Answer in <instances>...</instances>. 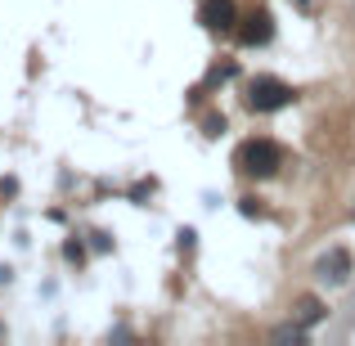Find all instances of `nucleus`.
<instances>
[{
	"mask_svg": "<svg viewBox=\"0 0 355 346\" xmlns=\"http://www.w3.org/2000/svg\"><path fill=\"white\" fill-rule=\"evenodd\" d=\"M279 166H284V148L275 139H248L239 148V171L248 175H275Z\"/></svg>",
	"mask_w": 355,
	"mask_h": 346,
	"instance_id": "nucleus-1",
	"label": "nucleus"
},
{
	"mask_svg": "<svg viewBox=\"0 0 355 346\" xmlns=\"http://www.w3.org/2000/svg\"><path fill=\"white\" fill-rule=\"evenodd\" d=\"M248 104L257 108V113H279V108L293 104V86L279 77H257L248 86Z\"/></svg>",
	"mask_w": 355,
	"mask_h": 346,
	"instance_id": "nucleus-2",
	"label": "nucleus"
},
{
	"mask_svg": "<svg viewBox=\"0 0 355 346\" xmlns=\"http://www.w3.org/2000/svg\"><path fill=\"white\" fill-rule=\"evenodd\" d=\"M320 279H324V284H347V279H351V252L333 248L329 257L320 261Z\"/></svg>",
	"mask_w": 355,
	"mask_h": 346,
	"instance_id": "nucleus-3",
	"label": "nucleus"
},
{
	"mask_svg": "<svg viewBox=\"0 0 355 346\" xmlns=\"http://www.w3.org/2000/svg\"><path fill=\"white\" fill-rule=\"evenodd\" d=\"M198 18L216 32H225V27H234V0H202Z\"/></svg>",
	"mask_w": 355,
	"mask_h": 346,
	"instance_id": "nucleus-4",
	"label": "nucleus"
},
{
	"mask_svg": "<svg viewBox=\"0 0 355 346\" xmlns=\"http://www.w3.org/2000/svg\"><path fill=\"white\" fill-rule=\"evenodd\" d=\"M270 32H275V27H270V14H252L248 23L239 27V41H243V45H266Z\"/></svg>",
	"mask_w": 355,
	"mask_h": 346,
	"instance_id": "nucleus-5",
	"label": "nucleus"
},
{
	"mask_svg": "<svg viewBox=\"0 0 355 346\" xmlns=\"http://www.w3.org/2000/svg\"><path fill=\"white\" fill-rule=\"evenodd\" d=\"M320 320H324V302L302 297V302H297V324H302V329H311V324H320Z\"/></svg>",
	"mask_w": 355,
	"mask_h": 346,
	"instance_id": "nucleus-6",
	"label": "nucleus"
},
{
	"mask_svg": "<svg viewBox=\"0 0 355 346\" xmlns=\"http://www.w3.org/2000/svg\"><path fill=\"white\" fill-rule=\"evenodd\" d=\"M63 257H68V261H77V266H81V257H86V252H81L77 243H68V248H63Z\"/></svg>",
	"mask_w": 355,
	"mask_h": 346,
	"instance_id": "nucleus-7",
	"label": "nucleus"
}]
</instances>
